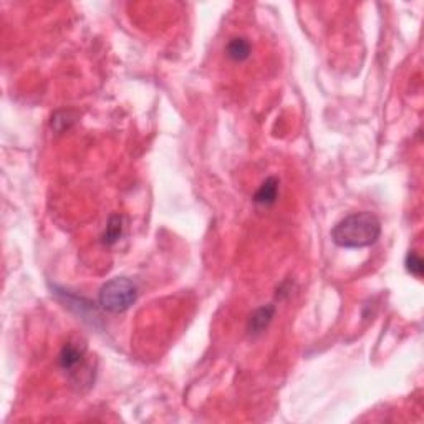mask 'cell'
Returning a JSON list of instances; mask_svg holds the SVG:
<instances>
[{
	"label": "cell",
	"mask_w": 424,
	"mask_h": 424,
	"mask_svg": "<svg viewBox=\"0 0 424 424\" xmlns=\"http://www.w3.org/2000/svg\"><path fill=\"white\" fill-rule=\"evenodd\" d=\"M381 235V222L371 212H355L342 219L331 231V239L343 249H363L376 244Z\"/></svg>",
	"instance_id": "cell-1"
},
{
	"label": "cell",
	"mask_w": 424,
	"mask_h": 424,
	"mask_svg": "<svg viewBox=\"0 0 424 424\" xmlns=\"http://www.w3.org/2000/svg\"><path fill=\"white\" fill-rule=\"evenodd\" d=\"M138 300V287L133 280L126 277H115L108 280L99 289L98 303L110 314H123Z\"/></svg>",
	"instance_id": "cell-2"
},
{
	"label": "cell",
	"mask_w": 424,
	"mask_h": 424,
	"mask_svg": "<svg viewBox=\"0 0 424 424\" xmlns=\"http://www.w3.org/2000/svg\"><path fill=\"white\" fill-rule=\"evenodd\" d=\"M85 358V348L78 346L77 343H65L58 355V365L63 371L73 373L78 366L83 365Z\"/></svg>",
	"instance_id": "cell-3"
},
{
	"label": "cell",
	"mask_w": 424,
	"mask_h": 424,
	"mask_svg": "<svg viewBox=\"0 0 424 424\" xmlns=\"http://www.w3.org/2000/svg\"><path fill=\"white\" fill-rule=\"evenodd\" d=\"M274 314H275L274 305H263L261 309L255 310L249 317V322H247V333H249L250 337H259V335H262L263 331L269 328L272 318H274Z\"/></svg>",
	"instance_id": "cell-4"
},
{
	"label": "cell",
	"mask_w": 424,
	"mask_h": 424,
	"mask_svg": "<svg viewBox=\"0 0 424 424\" xmlns=\"http://www.w3.org/2000/svg\"><path fill=\"white\" fill-rule=\"evenodd\" d=\"M279 186L280 181L275 176H270L267 178L266 181L261 184V187L257 189V193L254 194V202L259 204V206L263 207H270L277 202L279 198Z\"/></svg>",
	"instance_id": "cell-5"
},
{
	"label": "cell",
	"mask_w": 424,
	"mask_h": 424,
	"mask_svg": "<svg viewBox=\"0 0 424 424\" xmlns=\"http://www.w3.org/2000/svg\"><path fill=\"white\" fill-rule=\"evenodd\" d=\"M226 54L232 62L235 63L246 62L252 54V45L246 37H234L229 40V43H227Z\"/></svg>",
	"instance_id": "cell-6"
},
{
	"label": "cell",
	"mask_w": 424,
	"mask_h": 424,
	"mask_svg": "<svg viewBox=\"0 0 424 424\" xmlns=\"http://www.w3.org/2000/svg\"><path fill=\"white\" fill-rule=\"evenodd\" d=\"M123 234V215L113 214L110 219H108L106 229L103 232L102 241L105 246H113L119 241Z\"/></svg>",
	"instance_id": "cell-7"
},
{
	"label": "cell",
	"mask_w": 424,
	"mask_h": 424,
	"mask_svg": "<svg viewBox=\"0 0 424 424\" xmlns=\"http://www.w3.org/2000/svg\"><path fill=\"white\" fill-rule=\"evenodd\" d=\"M405 266H406V270L410 272L411 275H414V277H418V279H421V277H423L424 262H423V259L419 257V255L416 254L414 250H411L410 254L406 255Z\"/></svg>",
	"instance_id": "cell-8"
}]
</instances>
